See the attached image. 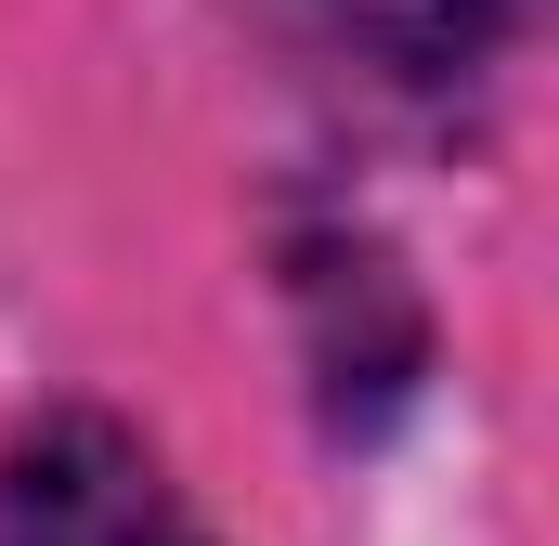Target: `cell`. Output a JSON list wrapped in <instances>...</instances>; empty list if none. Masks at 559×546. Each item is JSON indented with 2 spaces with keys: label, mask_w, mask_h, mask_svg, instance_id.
<instances>
[{
  "label": "cell",
  "mask_w": 559,
  "mask_h": 546,
  "mask_svg": "<svg viewBox=\"0 0 559 546\" xmlns=\"http://www.w3.org/2000/svg\"><path fill=\"white\" fill-rule=\"evenodd\" d=\"M325 13H338L365 52H391L404 79H455V66L495 39V13H508V0H325Z\"/></svg>",
  "instance_id": "7a4b0ae2"
},
{
  "label": "cell",
  "mask_w": 559,
  "mask_h": 546,
  "mask_svg": "<svg viewBox=\"0 0 559 546\" xmlns=\"http://www.w3.org/2000/svg\"><path fill=\"white\" fill-rule=\"evenodd\" d=\"M0 546H209L118 416H52L0 455Z\"/></svg>",
  "instance_id": "6da1fadb"
}]
</instances>
